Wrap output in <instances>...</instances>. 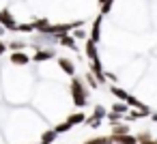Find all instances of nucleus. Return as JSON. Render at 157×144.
Wrapping results in <instances>:
<instances>
[{
	"mask_svg": "<svg viewBox=\"0 0 157 144\" xmlns=\"http://www.w3.org/2000/svg\"><path fill=\"white\" fill-rule=\"evenodd\" d=\"M71 97H73V103H75L78 108L86 105L88 90H86V84H84L80 78H71Z\"/></svg>",
	"mask_w": 157,
	"mask_h": 144,
	"instance_id": "1",
	"label": "nucleus"
},
{
	"mask_svg": "<svg viewBox=\"0 0 157 144\" xmlns=\"http://www.w3.org/2000/svg\"><path fill=\"white\" fill-rule=\"evenodd\" d=\"M86 54L93 60V65H99V56H97V50H95V43L93 41H86Z\"/></svg>",
	"mask_w": 157,
	"mask_h": 144,
	"instance_id": "6",
	"label": "nucleus"
},
{
	"mask_svg": "<svg viewBox=\"0 0 157 144\" xmlns=\"http://www.w3.org/2000/svg\"><path fill=\"white\" fill-rule=\"evenodd\" d=\"M86 82H88V84H90V86H93V88H95V86H97V80H95V78H93V73H90V71H88V73H86Z\"/></svg>",
	"mask_w": 157,
	"mask_h": 144,
	"instance_id": "19",
	"label": "nucleus"
},
{
	"mask_svg": "<svg viewBox=\"0 0 157 144\" xmlns=\"http://www.w3.org/2000/svg\"><path fill=\"white\" fill-rule=\"evenodd\" d=\"M28 60H30V58H28L24 52H13V54H11V63H13V65H28Z\"/></svg>",
	"mask_w": 157,
	"mask_h": 144,
	"instance_id": "7",
	"label": "nucleus"
},
{
	"mask_svg": "<svg viewBox=\"0 0 157 144\" xmlns=\"http://www.w3.org/2000/svg\"><path fill=\"white\" fill-rule=\"evenodd\" d=\"M101 116H105V110H103L101 105H97V108H95V120L101 118Z\"/></svg>",
	"mask_w": 157,
	"mask_h": 144,
	"instance_id": "18",
	"label": "nucleus"
},
{
	"mask_svg": "<svg viewBox=\"0 0 157 144\" xmlns=\"http://www.w3.org/2000/svg\"><path fill=\"white\" fill-rule=\"evenodd\" d=\"M58 65H60V69L67 73V75H71V78H75V65L69 60V58H58Z\"/></svg>",
	"mask_w": 157,
	"mask_h": 144,
	"instance_id": "3",
	"label": "nucleus"
},
{
	"mask_svg": "<svg viewBox=\"0 0 157 144\" xmlns=\"http://www.w3.org/2000/svg\"><path fill=\"white\" fill-rule=\"evenodd\" d=\"M153 118H155V120H157V114H153Z\"/></svg>",
	"mask_w": 157,
	"mask_h": 144,
	"instance_id": "23",
	"label": "nucleus"
},
{
	"mask_svg": "<svg viewBox=\"0 0 157 144\" xmlns=\"http://www.w3.org/2000/svg\"><path fill=\"white\" fill-rule=\"evenodd\" d=\"M60 45L69 47V50H75V37L71 35H60Z\"/></svg>",
	"mask_w": 157,
	"mask_h": 144,
	"instance_id": "9",
	"label": "nucleus"
},
{
	"mask_svg": "<svg viewBox=\"0 0 157 144\" xmlns=\"http://www.w3.org/2000/svg\"><path fill=\"white\" fill-rule=\"evenodd\" d=\"M110 90H112V93H114L121 101H127V97H129V93H125V90H123V88H118V86H112Z\"/></svg>",
	"mask_w": 157,
	"mask_h": 144,
	"instance_id": "14",
	"label": "nucleus"
},
{
	"mask_svg": "<svg viewBox=\"0 0 157 144\" xmlns=\"http://www.w3.org/2000/svg\"><path fill=\"white\" fill-rule=\"evenodd\" d=\"M9 47H11L13 52H24L26 43H20V41H15V43H9Z\"/></svg>",
	"mask_w": 157,
	"mask_h": 144,
	"instance_id": "16",
	"label": "nucleus"
},
{
	"mask_svg": "<svg viewBox=\"0 0 157 144\" xmlns=\"http://www.w3.org/2000/svg\"><path fill=\"white\" fill-rule=\"evenodd\" d=\"M48 58H54V52H52V50H37V54L33 56L35 63H43V60H48Z\"/></svg>",
	"mask_w": 157,
	"mask_h": 144,
	"instance_id": "5",
	"label": "nucleus"
},
{
	"mask_svg": "<svg viewBox=\"0 0 157 144\" xmlns=\"http://www.w3.org/2000/svg\"><path fill=\"white\" fill-rule=\"evenodd\" d=\"M108 78H110V80L114 82V86H116V75H114V73H105V80H108Z\"/></svg>",
	"mask_w": 157,
	"mask_h": 144,
	"instance_id": "20",
	"label": "nucleus"
},
{
	"mask_svg": "<svg viewBox=\"0 0 157 144\" xmlns=\"http://www.w3.org/2000/svg\"><path fill=\"white\" fill-rule=\"evenodd\" d=\"M84 120H86L84 112H75V114H71V116H69L67 125H69V127H71V125H80V123H84Z\"/></svg>",
	"mask_w": 157,
	"mask_h": 144,
	"instance_id": "10",
	"label": "nucleus"
},
{
	"mask_svg": "<svg viewBox=\"0 0 157 144\" xmlns=\"http://www.w3.org/2000/svg\"><path fill=\"white\" fill-rule=\"evenodd\" d=\"M110 140H112V144H138V138H133V135H110Z\"/></svg>",
	"mask_w": 157,
	"mask_h": 144,
	"instance_id": "4",
	"label": "nucleus"
},
{
	"mask_svg": "<svg viewBox=\"0 0 157 144\" xmlns=\"http://www.w3.org/2000/svg\"><path fill=\"white\" fill-rule=\"evenodd\" d=\"M69 129H71V127H69L67 123H63V125H58V127H54V131H56V133H65V131H69Z\"/></svg>",
	"mask_w": 157,
	"mask_h": 144,
	"instance_id": "17",
	"label": "nucleus"
},
{
	"mask_svg": "<svg viewBox=\"0 0 157 144\" xmlns=\"http://www.w3.org/2000/svg\"><path fill=\"white\" fill-rule=\"evenodd\" d=\"M5 50H7V43H5V41H0V54H5Z\"/></svg>",
	"mask_w": 157,
	"mask_h": 144,
	"instance_id": "21",
	"label": "nucleus"
},
{
	"mask_svg": "<svg viewBox=\"0 0 157 144\" xmlns=\"http://www.w3.org/2000/svg\"><path fill=\"white\" fill-rule=\"evenodd\" d=\"M112 110H114V114H125L129 108H127V103H114V108H112Z\"/></svg>",
	"mask_w": 157,
	"mask_h": 144,
	"instance_id": "15",
	"label": "nucleus"
},
{
	"mask_svg": "<svg viewBox=\"0 0 157 144\" xmlns=\"http://www.w3.org/2000/svg\"><path fill=\"white\" fill-rule=\"evenodd\" d=\"M99 24H101V17L93 24V37H90V41H93L95 45H97V41H99Z\"/></svg>",
	"mask_w": 157,
	"mask_h": 144,
	"instance_id": "13",
	"label": "nucleus"
},
{
	"mask_svg": "<svg viewBox=\"0 0 157 144\" xmlns=\"http://www.w3.org/2000/svg\"><path fill=\"white\" fill-rule=\"evenodd\" d=\"M84 144H112V140L108 135H101V138H93V140H86Z\"/></svg>",
	"mask_w": 157,
	"mask_h": 144,
	"instance_id": "12",
	"label": "nucleus"
},
{
	"mask_svg": "<svg viewBox=\"0 0 157 144\" xmlns=\"http://www.w3.org/2000/svg\"><path fill=\"white\" fill-rule=\"evenodd\" d=\"M0 22H2L5 28H9V30H17V24H15V20L11 17L9 11H0Z\"/></svg>",
	"mask_w": 157,
	"mask_h": 144,
	"instance_id": "2",
	"label": "nucleus"
},
{
	"mask_svg": "<svg viewBox=\"0 0 157 144\" xmlns=\"http://www.w3.org/2000/svg\"><path fill=\"white\" fill-rule=\"evenodd\" d=\"M142 144H157V140H153V138H151V140H146V142H142Z\"/></svg>",
	"mask_w": 157,
	"mask_h": 144,
	"instance_id": "22",
	"label": "nucleus"
},
{
	"mask_svg": "<svg viewBox=\"0 0 157 144\" xmlns=\"http://www.w3.org/2000/svg\"><path fill=\"white\" fill-rule=\"evenodd\" d=\"M127 133H129V127L123 125V123H116L112 127V135H127Z\"/></svg>",
	"mask_w": 157,
	"mask_h": 144,
	"instance_id": "11",
	"label": "nucleus"
},
{
	"mask_svg": "<svg viewBox=\"0 0 157 144\" xmlns=\"http://www.w3.org/2000/svg\"><path fill=\"white\" fill-rule=\"evenodd\" d=\"M56 135H58V133H56L54 129H48V131H45V133L41 135V140H39V144H52V142L56 140Z\"/></svg>",
	"mask_w": 157,
	"mask_h": 144,
	"instance_id": "8",
	"label": "nucleus"
}]
</instances>
